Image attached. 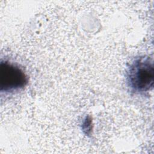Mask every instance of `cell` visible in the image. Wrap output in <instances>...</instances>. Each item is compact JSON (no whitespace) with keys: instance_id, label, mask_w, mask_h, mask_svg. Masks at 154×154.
Segmentation results:
<instances>
[{"instance_id":"1","label":"cell","mask_w":154,"mask_h":154,"mask_svg":"<svg viewBox=\"0 0 154 154\" xmlns=\"http://www.w3.org/2000/svg\"><path fill=\"white\" fill-rule=\"evenodd\" d=\"M126 81L130 90L143 94L152 90L154 84V64L148 56L134 58L128 67Z\"/></svg>"},{"instance_id":"2","label":"cell","mask_w":154,"mask_h":154,"mask_svg":"<svg viewBox=\"0 0 154 154\" xmlns=\"http://www.w3.org/2000/svg\"><path fill=\"white\" fill-rule=\"evenodd\" d=\"M28 83V77L18 66L8 62H1L0 65L1 91L11 93L22 89Z\"/></svg>"}]
</instances>
